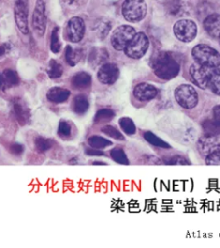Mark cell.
<instances>
[{"instance_id": "20", "label": "cell", "mask_w": 220, "mask_h": 248, "mask_svg": "<svg viewBox=\"0 0 220 248\" xmlns=\"http://www.w3.org/2000/svg\"><path fill=\"white\" fill-rule=\"evenodd\" d=\"M202 128L205 134V136L213 137L220 135V126L217 124L214 119H205L202 122Z\"/></svg>"}, {"instance_id": "14", "label": "cell", "mask_w": 220, "mask_h": 248, "mask_svg": "<svg viewBox=\"0 0 220 248\" xmlns=\"http://www.w3.org/2000/svg\"><path fill=\"white\" fill-rule=\"evenodd\" d=\"M204 28L206 33L213 38L220 39V15L211 14L205 17Z\"/></svg>"}, {"instance_id": "33", "label": "cell", "mask_w": 220, "mask_h": 248, "mask_svg": "<svg viewBox=\"0 0 220 248\" xmlns=\"http://www.w3.org/2000/svg\"><path fill=\"white\" fill-rule=\"evenodd\" d=\"M60 47H61V45H60L59 38V28L55 27L52 32V35H51V51L54 54H57L60 51Z\"/></svg>"}, {"instance_id": "15", "label": "cell", "mask_w": 220, "mask_h": 248, "mask_svg": "<svg viewBox=\"0 0 220 248\" xmlns=\"http://www.w3.org/2000/svg\"><path fill=\"white\" fill-rule=\"evenodd\" d=\"M70 91L61 87H53L46 93L47 100L54 104H61L69 98Z\"/></svg>"}, {"instance_id": "17", "label": "cell", "mask_w": 220, "mask_h": 248, "mask_svg": "<svg viewBox=\"0 0 220 248\" xmlns=\"http://www.w3.org/2000/svg\"><path fill=\"white\" fill-rule=\"evenodd\" d=\"M91 85V76L85 72L75 74L72 78V85L77 90L86 89Z\"/></svg>"}, {"instance_id": "41", "label": "cell", "mask_w": 220, "mask_h": 248, "mask_svg": "<svg viewBox=\"0 0 220 248\" xmlns=\"http://www.w3.org/2000/svg\"><path fill=\"white\" fill-rule=\"evenodd\" d=\"M94 166H106L107 164L104 162H102V161H95V162L92 163Z\"/></svg>"}, {"instance_id": "24", "label": "cell", "mask_w": 220, "mask_h": 248, "mask_svg": "<svg viewBox=\"0 0 220 248\" xmlns=\"http://www.w3.org/2000/svg\"><path fill=\"white\" fill-rule=\"evenodd\" d=\"M209 86L213 91V93L220 96V67H216L213 70L211 74Z\"/></svg>"}, {"instance_id": "2", "label": "cell", "mask_w": 220, "mask_h": 248, "mask_svg": "<svg viewBox=\"0 0 220 248\" xmlns=\"http://www.w3.org/2000/svg\"><path fill=\"white\" fill-rule=\"evenodd\" d=\"M195 62L201 65L216 68L220 66V54L212 46L205 44L196 45L192 50Z\"/></svg>"}, {"instance_id": "31", "label": "cell", "mask_w": 220, "mask_h": 248, "mask_svg": "<svg viewBox=\"0 0 220 248\" xmlns=\"http://www.w3.org/2000/svg\"><path fill=\"white\" fill-rule=\"evenodd\" d=\"M119 124H120V128L126 134H128L129 136L135 134V124H134L133 121L132 120L131 118H129V117H122L119 121Z\"/></svg>"}, {"instance_id": "21", "label": "cell", "mask_w": 220, "mask_h": 248, "mask_svg": "<svg viewBox=\"0 0 220 248\" xmlns=\"http://www.w3.org/2000/svg\"><path fill=\"white\" fill-rule=\"evenodd\" d=\"M2 81L7 87H13L19 84V78L15 71L8 68L2 74Z\"/></svg>"}, {"instance_id": "25", "label": "cell", "mask_w": 220, "mask_h": 248, "mask_svg": "<svg viewBox=\"0 0 220 248\" xmlns=\"http://www.w3.org/2000/svg\"><path fill=\"white\" fill-rule=\"evenodd\" d=\"M88 143L90 147L97 149H102L105 147H109L112 145V141L109 140L105 139L101 136H93L89 137L88 140Z\"/></svg>"}, {"instance_id": "37", "label": "cell", "mask_w": 220, "mask_h": 248, "mask_svg": "<svg viewBox=\"0 0 220 248\" xmlns=\"http://www.w3.org/2000/svg\"><path fill=\"white\" fill-rule=\"evenodd\" d=\"M168 159H169L168 161H164L168 165H189L190 164V162H188L187 159L182 156H174Z\"/></svg>"}, {"instance_id": "19", "label": "cell", "mask_w": 220, "mask_h": 248, "mask_svg": "<svg viewBox=\"0 0 220 248\" xmlns=\"http://www.w3.org/2000/svg\"><path fill=\"white\" fill-rule=\"evenodd\" d=\"M89 103L88 98L85 95H77L74 97L72 108L73 112L77 115H84L89 108Z\"/></svg>"}, {"instance_id": "8", "label": "cell", "mask_w": 220, "mask_h": 248, "mask_svg": "<svg viewBox=\"0 0 220 248\" xmlns=\"http://www.w3.org/2000/svg\"><path fill=\"white\" fill-rule=\"evenodd\" d=\"M214 68L201 65L198 62L190 66V73L193 83L201 89H205L209 86L211 74Z\"/></svg>"}, {"instance_id": "40", "label": "cell", "mask_w": 220, "mask_h": 248, "mask_svg": "<svg viewBox=\"0 0 220 248\" xmlns=\"http://www.w3.org/2000/svg\"><path fill=\"white\" fill-rule=\"evenodd\" d=\"M213 119L220 126V105H216L213 108Z\"/></svg>"}, {"instance_id": "12", "label": "cell", "mask_w": 220, "mask_h": 248, "mask_svg": "<svg viewBox=\"0 0 220 248\" xmlns=\"http://www.w3.org/2000/svg\"><path fill=\"white\" fill-rule=\"evenodd\" d=\"M119 75L120 70L118 66L112 63H105L98 71L97 78L103 85H113L118 79Z\"/></svg>"}, {"instance_id": "28", "label": "cell", "mask_w": 220, "mask_h": 248, "mask_svg": "<svg viewBox=\"0 0 220 248\" xmlns=\"http://www.w3.org/2000/svg\"><path fill=\"white\" fill-rule=\"evenodd\" d=\"M14 111H15V116H16V120L18 121L20 125H24L26 124V122L29 117V110L24 108L20 103H15Z\"/></svg>"}, {"instance_id": "18", "label": "cell", "mask_w": 220, "mask_h": 248, "mask_svg": "<svg viewBox=\"0 0 220 248\" xmlns=\"http://www.w3.org/2000/svg\"><path fill=\"white\" fill-rule=\"evenodd\" d=\"M199 149L203 155L207 156L213 152L220 150V147L213 137L205 136L199 140Z\"/></svg>"}, {"instance_id": "13", "label": "cell", "mask_w": 220, "mask_h": 248, "mask_svg": "<svg viewBox=\"0 0 220 248\" xmlns=\"http://www.w3.org/2000/svg\"><path fill=\"white\" fill-rule=\"evenodd\" d=\"M159 93L158 89L155 87L154 85L147 84V83H140L138 85H136L134 91H133V95L134 97L139 101H150L157 97Z\"/></svg>"}, {"instance_id": "36", "label": "cell", "mask_w": 220, "mask_h": 248, "mask_svg": "<svg viewBox=\"0 0 220 248\" xmlns=\"http://www.w3.org/2000/svg\"><path fill=\"white\" fill-rule=\"evenodd\" d=\"M77 54L76 52L73 49L71 46H66V60L68 65L71 66H74L77 63Z\"/></svg>"}, {"instance_id": "9", "label": "cell", "mask_w": 220, "mask_h": 248, "mask_svg": "<svg viewBox=\"0 0 220 248\" xmlns=\"http://www.w3.org/2000/svg\"><path fill=\"white\" fill-rule=\"evenodd\" d=\"M32 25L35 33L39 36H43L44 35L46 27V1L45 0L36 1L35 11L33 13Z\"/></svg>"}, {"instance_id": "34", "label": "cell", "mask_w": 220, "mask_h": 248, "mask_svg": "<svg viewBox=\"0 0 220 248\" xmlns=\"http://www.w3.org/2000/svg\"><path fill=\"white\" fill-rule=\"evenodd\" d=\"M58 135L62 139L69 138L72 135V128L66 121H60L59 124Z\"/></svg>"}, {"instance_id": "5", "label": "cell", "mask_w": 220, "mask_h": 248, "mask_svg": "<svg viewBox=\"0 0 220 248\" xmlns=\"http://www.w3.org/2000/svg\"><path fill=\"white\" fill-rule=\"evenodd\" d=\"M175 97L179 105L185 108H193L199 102L198 93L192 85H181L175 91Z\"/></svg>"}, {"instance_id": "39", "label": "cell", "mask_w": 220, "mask_h": 248, "mask_svg": "<svg viewBox=\"0 0 220 248\" xmlns=\"http://www.w3.org/2000/svg\"><path fill=\"white\" fill-rule=\"evenodd\" d=\"M85 154L89 156H102L103 155V152L101 151L100 149H97V148H87L85 150Z\"/></svg>"}, {"instance_id": "7", "label": "cell", "mask_w": 220, "mask_h": 248, "mask_svg": "<svg viewBox=\"0 0 220 248\" xmlns=\"http://www.w3.org/2000/svg\"><path fill=\"white\" fill-rule=\"evenodd\" d=\"M174 33L179 41L182 43H190L196 36L197 26L192 20H180L175 23Z\"/></svg>"}, {"instance_id": "29", "label": "cell", "mask_w": 220, "mask_h": 248, "mask_svg": "<svg viewBox=\"0 0 220 248\" xmlns=\"http://www.w3.org/2000/svg\"><path fill=\"white\" fill-rule=\"evenodd\" d=\"M53 147V142L49 139L43 136H37L35 139V150L38 153H44Z\"/></svg>"}, {"instance_id": "10", "label": "cell", "mask_w": 220, "mask_h": 248, "mask_svg": "<svg viewBox=\"0 0 220 248\" xmlns=\"http://www.w3.org/2000/svg\"><path fill=\"white\" fill-rule=\"evenodd\" d=\"M15 20L16 26L23 35L29 34L28 26V16H29V4L28 0H15Z\"/></svg>"}, {"instance_id": "30", "label": "cell", "mask_w": 220, "mask_h": 248, "mask_svg": "<svg viewBox=\"0 0 220 248\" xmlns=\"http://www.w3.org/2000/svg\"><path fill=\"white\" fill-rule=\"evenodd\" d=\"M110 156H111L113 160H115L118 164H120V165H128L129 164L128 157L121 148L116 147V148L112 149L110 151Z\"/></svg>"}, {"instance_id": "16", "label": "cell", "mask_w": 220, "mask_h": 248, "mask_svg": "<svg viewBox=\"0 0 220 248\" xmlns=\"http://www.w3.org/2000/svg\"><path fill=\"white\" fill-rule=\"evenodd\" d=\"M108 59V51L103 47H95L89 54V62L91 66H97L103 65Z\"/></svg>"}, {"instance_id": "23", "label": "cell", "mask_w": 220, "mask_h": 248, "mask_svg": "<svg viewBox=\"0 0 220 248\" xmlns=\"http://www.w3.org/2000/svg\"><path fill=\"white\" fill-rule=\"evenodd\" d=\"M115 115L116 114L114 112V110L110 108H102L96 113L94 117V123L96 124L106 123L108 121L112 120Z\"/></svg>"}, {"instance_id": "4", "label": "cell", "mask_w": 220, "mask_h": 248, "mask_svg": "<svg viewBox=\"0 0 220 248\" xmlns=\"http://www.w3.org/2000/svg\"><path fill=\"white\" fill-rule=\"evenodd\" d=\"M149 47V39L143 32L137 33L128 46L125 47L124 52L129 58L140 59L146 54Z\"/></svg>"}, {"instance_id": "11", "label": "cell", "mask_w": 220, "mask_h": 248, "mask_svg": "<svg viewBox=\"0 0 220 248\" xmlns=\"http://www.w3.org/2000/svg\"><path fill=\"white\" fill-rule=\"evenodd\" d=\"M85 31L84 20L78 16H74L70 19L67 24L66 34H67V37L72 43H79L85 35Z\"/></svg>"}, {"instance_id": "32", "label": "cell", "mask_w": 220, "mask_h": 248, "mask_svg": "<svg viewBox=\"0 0 220 248\" xmlns=\"http://www.w3.org/2000/svg\"><path fill=\"white\" fill-rule=\"evenodd\" d=\"M102 132L105 134L106 136H109L111 138H114L115 140H123V135L120 133L117 128L110 126V125H105L104 127L102 128Z\"/></svg>"}, {"instance_id": "43", "label": "cell", "mask_w": 220, "mask_h": 248, "mask_svg": "<svg viewBox=\"0 0 220 248\" xmlns=\"http://www.w3.org/2000/svg\"><path fill=\"white\" fill-rule=\"evenodd\" d=\"M2 84H3V81H2V75H0V89H1Z\"/></svg>"}, {"instance_id": "35", "label": "cell", "mask_w": 220, "mask_h": 248, "mask_svg": "<svg viewBox=\"0 0 220 248\" xmlns=\"http://www.w3.org/2000/svg\"><path fill=\"white\" fill-rule=\"evenodd\" d=\"M205 164L208 166H220V149L207 155L205 158Z\"/></svg>"}, {"instance_id": "3", "label": "cell", "mask_w": 220, "mask_h": 248, "mask_svg": "<svg viewBox=\"0 0 220 248\" xmlns=\"http://www.w3.org/2000/svg\"><path fill=\"white\" fill-rule=\"evenodd\" d=\"M147 6L145 0H125L122 4V14L125 19L137 23L147 15Z\"/></svg>"}, {"instance_id": "42", "label": "cell", "mask_w": 220, "mask_h": 248, "mask_svg": "<svg viewBox=\"0 0 220 248\" xmlns=\"http://www.w3.org/2000/svg\"><path fill=\"white\" fill-rule=\"evenodd\" d=\"M5 53V47L4 46H0V56L4 55Z\"/></svg>"}, {"instance_id": "22", "label": "cell", "mask_w": 220, "mask_h": 248, "mask_svg": "<svg viewBox=\"0 0 220 248\" xmlns=\"http://www.w3.org/2000/svg\"><path fill=\"white\" fill-rule=\"evenodd\" d=\"M165 8L170 15L179 16L184 11L185 4L182 0H169L165 4Z\"/></svg>"}, {"instance_id": "27", "label": "cell", "mask_w": 220, "mask_h": 248, "mask_svg": "<svg viewBox=\"0 0 220 248\" xmlns=\"http://www.w3.org/2000/svg\"><path fill=\"white\" fill-rule=\"evenodd\" d=\"M144 138L147 140L149 143L153 145L155 147H162V148H170V146L169 144L162 140L159 136H156L153 133L150 131H147L144 134Z\"/></svg>"}, {"instance_id": "26", "label": "cell", "mask_w": 220, "mask_h": 248, "mask_svg": "<svg viewBox=\"0 0 220 248\" xmlns=\"http://www.w3.org/2000/svg\"><path fill=\"white\" fill-rule=\"evenodd\" d=\"M46 72L50 78H58L63 74V66L55 60H51Z\"/></svg>"}, {"instance_id": "6", "label": "cell", "mask_w": 220, "mask_h": 248, "mask_svg": "<svg viewBox=\"0 0 220 248\" xmlns=\"http://www.w3.org/2000/svg\"><path fill=\"white\" fill-rule=\"evenodd\" d=\"M135 35L136 31L134 28L129 25H121L113 32L111 45L116 50H124L125 47L128 46V43L131 42L132 39L133 38Z\"/></svg>"}, {"instance_id": "1", "label": "cell", "mask_w": 220, "mask_h": 248, "mask_svg": "<svg viewBox=\"0 0 220 248\" xmlns=\"http://www.w3.org/2000/svg\"><path fill=\"white\" fill-rule=\"evenodd\" d=\"M151 67L158 77L170 80L177 76L180 65L174 56L168 52H160L151 60Z\"/></svg>"}, {"instance_id": "38", "label": "cell", "mask_w": 220, "mask_h": 248, "mask_svg": "<svg viewBox=\"0 0 220 248\" xmlns=\"http://www.w3.org/2000/svg\"><path fill=\"white\" fill-rule=\"evenodd\" d=\"M24 151V147L23 145L19 143H12L10 146V152L11 154L14 155H20L23 154Z\"/></svg>"}]
</instances>
